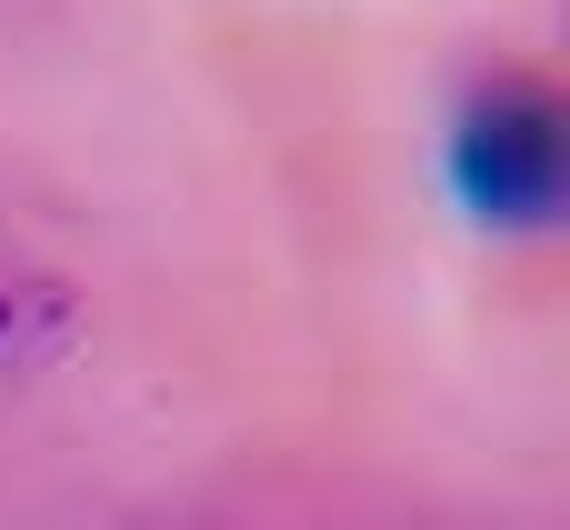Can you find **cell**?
Returning <instances> with one entry per match:
<instances>
[{
	"instance_id": "1",
	"label": "cell",
	"mask_w": 570,
	"mask_h": 530,
	"mask_svg": "<svg viewBox=\"0 0 570 530\" xmlns=\"http://www.w3.org/2000/svg\"><path fill=\"white\" fill-rule=\"evenodd\" d=\"M451 170H461V200L491 220V230H551L570 190V140L561 110L541 90H481L461 110V140H451Z\"/></svg>"
}]
</instances>
